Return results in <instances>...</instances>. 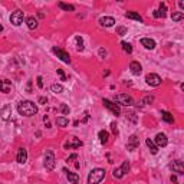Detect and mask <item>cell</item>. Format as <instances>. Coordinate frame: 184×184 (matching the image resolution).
Returning <instances> with one entry per match:
<instances>
[{
	"instance_id": "obj_1",
	"label": "cell",
	"mask_w": 184,
	"mask_h": 184,
	"mask_svg": "<svg viewBox=\"0 0 184 184\" xmlns=\"http://www.w3.org/2000/svg\"><path fill=\"white\" fill-rule=\"evenodd\" d=\"M17 112L23 117H33L38 114V105L32 101H22L17 104Z\"/></svg>"
},
{
	"instance_id": "obj_2",
	"label": "cell",
	"mask_w": 184,
	"mask_h": 184,
	"mask_svg": "<svg viewBox=\"0 0 184 184\" xmlns=\"http://www.w3.org/2000/svg\"><path fill=\"white\" fill-rule=\"evenodd\" d=\"M105 179V170L104 168H94L88 175V184H99Z\"/></svg>"
},
{
	"instance_id": "obj_3",
	"label": "cell",
	"mask_w": 184,
	"mask_h": 184,
	"mask_svg": "<svg viewBox=\"0 0 184 184\" xmlns=\"http://www.w3.org/2000/svg\"><path fill=\"white\" fill-rule=\"evenodd\" d=\"M115 102L117 105H122V107H131L132 104H134V99L130 97V95H127V94H119L115 97Z\"/></svg>"
},
{
	"instance_id": "obj_4",
	"label": "cell",
	"mask_w": 184,
	"mask_h": 184,
	"mask_svg": "<svg viewBox=\"0 0 184 184\" xmlns=\"http://www.w3.org/2000/svg\"><path fill=\"white\" fill-rule=\"evenodd\" d=\"M43 164H45V167H46V170H49V171H52L55 168V165H56V161H55V154H53V151H46L45 152V161H43Z\"/></svg>"
},
{
	"instance_id": "obj_5",
	"label": "cell",
	"mask_w": 184,
	"mask_h": 184,
	"mask_svg": "<svg viewBox=\"0 0 184 184\" xmlns=\"http://www.w3.org/2000/svg\"><path fill=\"white\" fill-rule=\"evenodd\" d=\"M128 171H130V162H128V161H124L121 167L115 168L112 174H114L115 179H122V177H124V175L128 173Z\"/></svg>"
},
{
	"instance_id": "obj_6",
	"label": "cell",
	"mask_w": 184,
	"mask_h": 184,
	"mask_svg": "<svg viewBox=\"0 0 184 184\" xmlns=\"http://www.w3.org/2000/svg\"><path fill=\"white\" fill-rule=\"evenodd\" d=\"M23 20H25V15H23L22 10H15L13 13H12L10 16V22L13 26H20L23 23Z\"/></svg>"
},
{
	"instance_id": "obj_7",
	"label": "cell",
	"mask_w": 184,
	"mask_h": 184,
	"mask_svg": "<svg viewBox=\"0 0 184 184\" xmlns=\"http://www.w3.org/2000/svg\"><path fill=\"white\" fill-rule=\"evenodd\" d=\"M102 104H104V107H105V108H108L114 115H117V117H118V115H121L119 105H117L115 102H112V101H109V99H107V98H105V99H102Z\"/></svg>"
},
{
	"instance_id": "obj_8",
	"label": "cell",
	"mask_w": 184,
	"mask_h": 184,
	"mask_svg": "<svg viewBox=\"0 0 184 184\" xmlns=\"http://www.w3.org/2000/svg\"><path fill=\"white\" fill-rule=\"evenodd\" d=\"M145 82L150 87H160L161 85V78L157 73H148L145 76Z\"/></svg>"
},
{
	"instance_id": "obj_9",
	"label": "cell",
	"mask_w": 184,
	"mask_h": 184,
	"mask_svg": "<svg viewBox=\"0 0 184 184\" xmlns=\"http://www.w3.org/2000/svg\"><path fill=\"white\" fill-rule=\"evenodd\" d=\"M170 168L173 170V173H177V174H180V175L184 174V164H183V161H180V160H174V161L170 162Z\"/></svg>"
},
{
	"instance_id": "obj_10",
	"label": "cell",
	"mask_w": 184,
	"mask_h": 184,
	"mask_svg": "<svg viewBox=\"0 0 184 184\" xmlns=\"http://www.w3.org/2000/svg\"><path fill=\"white\" fill-rule=\"evenodd\" d=\"M52 52H53V53L56 55L62 62H65V63H70V56H69V53H66L65 50H62V49H59V48H53V49H52Z\"/></svg>"
},
{
	"instance_id": "obj_11",
	"label": "cell",
	"mask_w": 184,
	"mask_h": 184,
	"mask_svg": "<svg viewBox=\"0 0 184 184\" xmlns=\"http://www.w3.org/2000/svg\"><path fill=\"white\" fill-rule=\"evenodd\" d=\"M154 144L157 147H165L168 144V138L165 134H162V132H158L157 135H155V140H154Z\"/></svg>"
},
{
	"instance_id": "obj_12",
	"label": "cell",
	"mask_w": 184,
	"mask_h": 184,
	"mask_svg": "<svg viewBox=\"0 0 184 184\" xmlns=\"http://www.w3.org/2000/svg\"><path fill=\"white\" fill-rule=\"evenodd\" d=\"M138 145H140V138H138L137 135H131L130 140H128V144H127L128 151H134Z\"/></svg>"
},
{
	"instance_id": "obj_13",
	"label": "cell",
	"mask_w": 184,
	"mask_h": 184,
	"mask_svg": "<svg viewBox=\"0 0 184 184\" xmlns=\"http://www.w3.org/2000/svg\"><path fill=\"white\" fill-rule=\"evenodd\" d=\"M10 91H12V82L9 79H2L0 81V92L9 94Z\"/></svg>"
},
{
	"instance_id": "obj_14",
	"label": "cell",
	"mask_w": 184,
	"mask_h": 184,
	"mask_svg": "<svg viewBox=\"0 0 184 184\" xmlns=\"http://www.w3.org/2000/svg\"><path fill=\"white\" fill-rule=\"evenodd\" d=\"M16 160H17V162H19V164H25V162L27 161V151L25 150V148H19Z\"/></svg>"
},
{
	"instance_id": "obj_15",
	"label": "cell",
	"mask_w": 184,
	"mask_h": 184,
	"mask_svg": "<svg viewBox=\"0 0 184 184\" xmlns=\"http://www.w3.org/2000/svg\"><path fill=\"white\" fill-rule=\"evenodd\" d=\"M10 115H12V107L10 105H6L5 108L0 111V118L3 121H9L10 119Z\"/></svg>"
},
{
	"instance_id": "obj_16",
	"label": "cell",
	"mask_w": 184,
	"mask_h": 184,
	"mask_svg": "<svg viewBox=\"0 0 184 184\" xmlns=\"http://www.w3.org/2000/svg\"><path fill=\"white\" fill-rule=\"evenodd\" d=\"M130 69H131V72H132L134 75H140L141 72H142V66H141L140 62L132 60V62L130 63Z\"/></svg>"
},
{
	"instance_id": "obj_17",
	"label": "cell",
	"mask_w": 184,
	"mask_h": 184,
	"mask_svg": "<svg viewBox=\"0 0 184 184\" xmlns=\"http://www.w3.org/2000/svg\"><path fill=\"white\" fill-rule=\"evenodd\" d=\"M141 45L144 46L145 49H154L155 48V40L154 39H150V38H142L141 39Z\"/></svg>"
},
{
	"instance_id": "obj_18",
	"label": "cell",
	"mask_w": 184,
	"mask_h": 184,
	"mask_svg": "<svg viewBox=\"0 0 184 184\" xmlns=\"http://www.w3.org/2000/svg\"><path fill=\"white\" fill-rule=\"evenodd\" d=\"M99 23L105 27H111V26H114L115 25V19L114 17H109V16H104V17L99 19Z\"/></svg>"
},
{
	"instance_id": "obj_19",
	"label": "cell",
	"mask_w": 184,
	"mask_h": 184,
	"mask_svg": "<svg viewBox=\"0 0 184 184\" xmlns=\"http://www.w3.org/2000/svg\"><path fill=\"white\" fill-rule=\"evenodd\" d=\"M82 145V141L79 138H76V137H72L70 138V142L69 144H66V148L69 147V148H79Z\"/></svg>"
},
{
	"instance_id": "obj_20",
	"label": "cell",
	"mask_w": 184,
	"mask_h": 184,
	"mask_svg": "<svg viewBox=\"0 0 184 184\" xmlns=\"http://www.w3.org/2000/svg\"><path fill=\"white\" fill-rule=\"evenodd\" d=\"M65 173H66V177H68V180H69V183L72 184H79V175L75 173H69V171H66L65 170Z\"/></svg>"
},
{
	"instance_id": "obj_21",
	"label": "cell",
	"mask_w": 184,
	"mask_h": 184,
	"mask_svg": "<svg viewBox=\"0 0 184 184\" xmlns=\"http://www.w3.org/2000/svg\"><path fill=\"white\" fill-rule=\"evenodd\" d=\"M26 25H27V27H29V29H36V27H38V19H35V17L33 16H30V17H27L26 19Z\"/></svg>"
},
{
	"instance_id": "obj_22",
	"label": "cell",
	"mask_w": 184,
	"mask_h": 184,
	"mask_svg": "<svg viewBox=\"0 0 184 184\" xmlns=\"http://www.w3.org/2000/svg\"><path fill=\"white\" fill-rule=\"evenodd\" d=\"M145 144H147V147L150 148L151 154H157V152H158V147L155 145V144H154V141H152V140L147 138V140H145Z\"/></svg>"
},
{
	"instance_id": "obj_23",
	"label": "cell",
	"mask_w": 184,
	"mask_h": 184,
	"mask_svg": "<svg viewBox=\"0 0 184 184\" xmlns=\"http://www.w3.org/2000/svg\"><path fill=\"white\" fill-rule=\"evenodd\" d=\"M98 137H99L101 144H107V142H108V138H109V134L105 130H101L99 131V134H98Z\"/></svg>"
},
{
	"instance_id": "obj_24",
	"label": "cell",
	"mask_w": 184,
	"mask_h": 184,
	"mask_svg": "<svg viewBox=\"0 0 184 184\" xmlns=\"http://www.w3.org/2000/svg\"><path fill=\"white\" fill-rule=\"evenodd\" d=\"M161 118L164 119L165 122H168V124H173V122H174L173 115L170 114V112H167V111H161Z\"/></svg>"
},
{
	"instance_id": "obj_25",
	"label": "cell",
	"mask_w": 184,
	"mask_h": 184,
	"mask_svg": "<svg viewBox=\"0 0 184 184\" xmlns=\"http://www.w3.org/2000/svg\"><path fill=\"white\" fill-rule=\"evenodd\" d=\"M125 16L128 17V19H132V20H137V22H142V17L137 13V12H127V15Z\"/></svg>"
},
{
	"instance_id": "obj_26",
	"label": "cell",
	"mask_w": 184,
	"mask_h": 184,
	"mask_svg": "<svg viewBox=\"0 0 184 184\" xmlns=\"http://www.w3.org/2000/svg\"><path fill=\"white\" fill-rule=\"evenodd\" d=\"M171 19H173L174 22H181V20L184 19V13H183V12H173Z\"/></svg>"
},
{
	"instance_id": "obj_27",
	"label": "cell",
	"mask_w": 184,
	"mask_h": 184,
	"mask_svg": "<svg viewBox=\"0 0 184 184\" xmlns=\"http://www.w3.org/2000/svg\"><path fill=\"white\" fill-rule=\"evenodd\" d=\"M56 124H58V127H66L69 124V119L65 118V117H58L56 118Z\"/></svg>"
},
{
	"instance_id": "obj_28",
	"label": "cell",
	"mask_w": 184,
	"mask_h": 184,
	"mask_svg": "<svg viewBox=\"0 0 184 184\" xmlns=\"http://www.w3.org/2000/svg\"><path fill=\"white\" fill-rule=\"evenodd\" d=\"M58 6H59L60 9H63V10H68V12H73V10H75V6L66 5V3H62V2H59V3H58Z\"/></svg>"
},
{
	"instance_id": "obj_29",
	"label": "cell",
	"mask_w": 184,
	"mask_h": 184,
	"mask_svg": "<svg viewBox=\"0 0 184 184\" xmlns=\"http://www.w3.org/2000/svg\"><path fill=\"white\" fill-rule=\"evenodd\" d=\"M158 15H160V17H165V16H167V6H165V3H160V10H158Z\"/></svg>"
},
{
	"instance_id": "obj_30",
	"label": "cell",
	"mask_w": 184,
	"mask_h": 184,
	"mask_svg": "<svg viewBox=\"0 0 184 184\" xmlns=\"http://www.w3.org/2000/svg\"><path fill=\"white\" fill-rule=\"evenodd\" d=\"M50 89H52V92H55V94H62V92H63V87H62L60 83H53V85L50 87Z\"/></svg>"
},
{
	"instance_id": "obj_31",
	"label": "cell",
	"mask_w": 184,
	"mask_h": 184,
	"mask_svg": "<svg viewBox=\"0 0 184 184\" xmlns=\"http://www.w3.org/2000/svg\"><path fill=\"white\" fill-rule=\"evenodd\" d=\"M59 109H60V112H62V114H63V115H69V112H70L69 107H68L66 104H60Z\"/></svg>"
},
{
	"instance_id": "obj_32",
	"label": "cell",
	"mask_w": 184,
	"mask_h": 184,
	"mask_svg": "<svg viewBox=\"0 0 184 184\" xmlns=\"http://www.w3.org/2000/svg\"><path fill=\"white\" fill-rule=\"evenodd\" d=\"M75 40H76V45H78V50H83V40H82L81 36H76Z\"/></svg>"
},
{
	"instance_id": "obj_33",
	"label": "cell",
	"mask_w": 184,
	"mask_h": 184,
	"mask_svg": "<svg viewBox=\"0 0 184 184\" xmlns=\"http://www.w3.org/2000/svg\"><path fill=\"white\" fill-rule=\"evenodd\" d=\"M121 46H122V49H124L127 53H131V52H132V48H131L130 43H127V42H121Z\"/></svg>"
},
{
	"instance_id": "obj_34",
	"label": "cell",
	"mask_w": 184,
	"mask_h": 184,
	"mask_svg": "<svg viewBox=\"0 0 184 184\" xmlns=\"http://www.w3.org/2000/svg\"><path fill=\"white\" fill-rule=\"evenodd\" d=\"M117 35H119V36H124V35H127V27L118 26V27H117Z\"/></svg>"
},
{
	"instance_id": "obj_35",
	"label": "cell",
	"mask_w": 184,
	"mask_h": 184,
	"mask_svg": "<svg viewBox=\"0 0 184 184\" xmlns=\"http://www.w3.org/2000/svg\"><path fill=\"white\" fill-rule=\"evenodd\" d=\"M152 101H154V97H152V95H147V97H144V99H142V104H152Z\"/></svg>"
},
{
	"instance_id": "obj_36",
	"label": "cell",
	"mask_w": 184,
	"mask_h": 184,
	"mask_svg": "<svg viewBox=\"0 0 184 184\" xmlns=\"http://www.w3.org/2000/svg\"><path fill=\"white\" fill-rule=\"evenodd\" d=\"M56 73L59 75L60 81H66V75H65V72H63L62 69H56Z\"/></svg>"
},
{
	"instance_id": "obj_37",
	"label": "cell",
	"mask_w": 184,
	"mask_h": 184,
	"mask_svg": "<svg viewBox=\"0 0 184 184\" xmlns=\"http://www.w3.org/2000/svg\"><path fill=\"white\" fill-rule=\"evenodd\" d=\"M36 81H38V87L42 89V88H43V78H42V76H38Z\"/></svg>"
},
{
	"instance_id": "obj_38",
	"label": "cell",
	"mask_w": 184,
	"mask_h": 184,
	"mask_svg": "<svg viewBox=\"0 0 184 184\" xmlns=\"http://www.w3.org/2000/svg\"><path fill=\"white\" fill-rule=\"evenodd\" d=\"M38 102L42 104V105H45V104H48V98H46V97H40L38 99Z\"/></svg>"
},
{
	"instance_id": "obj_39",
	"label": "cell",
	"mask_w": 184,
	"mask_h": 184,
	"mask_svg": "<svg viewBox=\"0 0 184 184\" xmlns=\"http://www.w3.org/2000/svg\"><path fill=\"white\" fill-rule=\"evenodd\" d=\"M26 91L30 94L32 92V81H27V83H26Z\"/></svg>"
},
{
	"instance_id": "obj_40",
	"label": "cell",
	"mask_w": 184,
	"mask_h": 184,
	"mask_svg": "<svg viewBox=\"0 0 184 184\" xmlns=\"http://www.w3.org/2000/svg\"><path fill=\"white\" fill-rule=\"evenodd\" d=\"M43 122L46 124L48 128H50V122H49V117H48V115H45V117H43Z\"/></svg>"
},
{
	"instance_id": "obj_41",
	"label": "cell",
	"mask_w": 184,
	"mask_h": 184,
	"mask_svg": "<svg viewBox=\"0 0 184 184\" xmlns=\"http://www.w3.org/2000/svg\"><path fill=\"white\" fill-rule=\"evenodd\" d=\"M83 115H85V117H83V119H82V121H81L82 124H85V122H87L88 119H89V114H88V111H87V112H85V114H83Z\"/></svg>"
},
{
	"instance_id": "obj_42",
	"label": "cell",
	"mask_w": 184,
	"mask_h": 184,
	"mask_svg": "<svg viewBox=\"0 0 184 184\" xmlns=\"http://www.w3.org/2000/svg\"><path fill=\"white\" fill-rule=\"evenodd\" d=\"M99 56H101V58H105V56H107V50H105V49H99Z\"/></svg>"
},
{
	"instance_id": "obj_43",
	"label": "cell",
	"mask_w": 184,
	"mask_h": 184,
	"mask_svg": "<svg viewBox=\"0 0 184 184\" xmlns=\"http://www.w3.org/2000/svg\"><path fill=\"white\" fill-rule=\"evenodd\" d=\"M76 158H78V155H76V154H72V155H69V158H68V162L73 161V160H76Z\"/></svg>"
},
{
	"instance_id": "obj_44",
	"label": "cell",
	"mask_w": 184,
	"mask_h": 184,
	"mask_svg": "<svg viewBox=\"0 0 184 184\" xmlns=\"http://www.w3.org/2000/svg\"><path fill=\"white\" fill-rule=\"evenodd\" d=\"M171 183H173V184H179V181H177V177H175V175H171Z\"/></svg>"
},
{
	"instance_id": "obj_45",
	"label": "cell",
	"mask_w": 184,
	"mask_h": 184,
	"mask_svg": "<svg viewBox=\"0 0 184 184\" xmlns=\"http://www.w3.org/2000/svg\"><path fill=\"white\" fill-rule=\"evenodd\" d=\"M111 127H112V131H114V134H117V125H115V122H112V124H111Z\"/></svg>"
},
{
	"instance_id": "obj_46",
	"label": "cell",
	"mask_w": 184,
	"mask_h": 184,
	"mask_svg": "<svg viewBox=\"0 0 184 184\" xmlns=\"http://www.w3.org/2000/svg\"><path fill=\"white\" fill-rule=\"evenodd\" d=\"M179 6L181 7V9H184V2H179Z\"/></svg>"
},
{
	"instance_id": "obj_47",
	"label": "cell",
	"mask_w": 184,
	"mask_h": 184,
	"mask_svg": "<svg viewBox=\"0 0 184 184\" xmlns=\"http://www.w3.org/2000/svg\"><path fill=\"white\" fill-rule=\"evenodd\" d=\"M154 17H160V15H158V10L154 12Z\"/></svg>"
},
{
	"instance_id": "obj_48",
	"label": "cell",
	"mask_w": 184,
	"mask_h": 184,
	"mask_svg": "<svg viewBox=\"0 0 184 184\" xmlns=\"http://www.w3.org/2000/svg\"><path fill=\"white\" fill-rule=\"evenodd\" d=\"M0 32H3V26L2 25H0Z\"/></svg>"
}]
</instances>
